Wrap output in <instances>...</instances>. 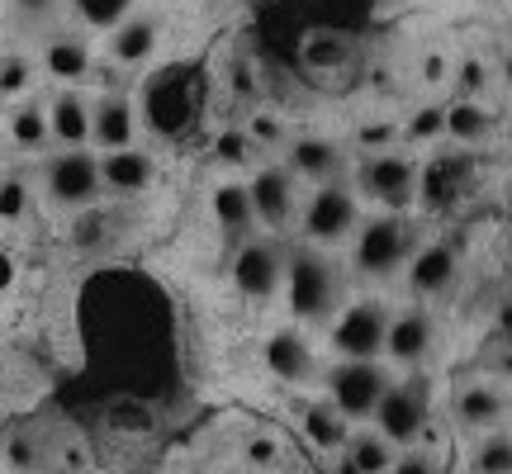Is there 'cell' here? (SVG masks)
Instances as JSON below:
<instances>
[{"instance_id": "6da1fadb", "label": "cell", "mask_w": 512, "mask_h": 474, "mask_svg": "<svg viewBox=\"0 0 512 474\" xmlns=\"http://www.w3.org/2000/svg\"><path fill=\"white\" fill-rule=\"evenodd\" d=\"M285 294L290 313L299 323H332L342 309V271L328 252L318 247H294L285 252Z\"/></svg>"}, {"instance_id": "7a4b0ae2", "label": "cell", "mask_w": 512, "mask_h": 474, "mask_svg": "<svg viewBox=\"0 0 512 474\" xmlns=\"http://www.w3.org/2000/svg\"><path fill=\"white\" fill-rule=\"evenodd\" d=\"M370 422H375V432H380L394 451L418 446V441L427 437V427H432V384L422 380V375L389 380V389L380 394Z\"/></svg>"}, {"instance_id": "3957f363", "label": "cell", "mask_w": 512, "mask_h": 474, "mask_svg": "<svg viewBox=\"0 0 512 474\" xmlns=\"http://www.w3.org/2000/svg\"><path fill=\"white\" fill-rule=\"evenodd\" d=\"M418 252V228L408 214H380L356 228V247H351V266L366 280H394L408 266V256Z\"/></svg>"}, {"instance_id": "277c9868", "label": "cell", "mask_w": 512, "mask_h": 474, "mask_svg": "<svg viewBox=\"0 0 512 474\" xmlns=\"http://www.w3.org/2000/svg\"><path fill=\"white\" fill-rule=\"evenodd\" d=\"M361 228V200L347 181H328L313 185V195L299 204V233H304V247H337L347 242L351 233Z\"/></svg>"}, {"instance_id": "5b68a950", "label": "cell", "mask_w": 512, "mask_h": 474, "mask_svg": "<svg viewBox=\"0 0 512 474\" xmlns=\"http://www.w3.org/2000/svg\"><path fill=\"white\" fill-rule=\"evenodd\" d=\"M43 195L57 209H91L100 190V157L86 147H62L43 162Z\"/></svg>"}, {"instance_id": "8992f818", "label": "cell", "mask_w": 512, "mask_h": 474, "mask_svg": "<svg viewBox=\"0 0 512 474\" xmlns=\"http://www.w3.org/2000/svg\"><path fill=\"white\" fill-rule=\"evenodd\" d=\"M361 190L384 214H408V204L418 200V162L399 147H380L361 162Z\"/></svg>"}, {"instance_id": "52a82bcc", "label": "cell", "mask_w": 512, "mask_h": 474, "mask_svg": "<svg viewBox=\"0 0 512 474\" xmlns=\"http://www.w3.org/2000/svg\"><path fill=\"white\" fill-rule=\"evenodd\" d=\"M323 384H328V403L356 427L375 413L380 394L389 389V370L380 361H337L323 375Z\"/></svg>"}, {"instance_id": "ba28073f", "label": "cell", "mask_w": 512, "mask_h": 474, "mask_svg": "<svg viewBox=\"0 0 512 474\" xmlns=\"http://www.w3.org/2000/svg\"><path fill=\"white\" fill-rule=\"evenodd\" d=\"M384 328H389V309L380 299H356L332 318V351L342 361H380L384 356Z\"/></svg>"}, {"instance_id": "9c48e42d", "label": "cell", "mask_w": 512, "mask_h": 474, "mask_svg": "<svg viewBox=\"0 0 512 474\" xmlns=\"http://www.w3.org/2000/svg\"><path fill=\"white\" fill-rule=\"evenodd\" d=\"M437 347V318L427 304H408V309L389 313V328H384V361L399 365V370H418Z\"/></svg>"}, {"instance_id": "30bf717a", "label": "cell", "mask_w": 512, "mask_h": 474, "mask_svg": "<svg viewBox=\"0 0 512 474\" xmlns=\"http://www.w3.org/2000/svg\"><path fill=\"white\" fill-rule=\"evenodd\" d=\"M233 285L247 299H275L285 290V252L271 237H247L233 256Z\"/></svg>"}, {"instance_id": "8fae6325", "label": "cell", "mask_w": 512, "mask_h": 474, "mask_svg": "<svg viewBox=\"0 0 512 474\" xmlns=\"http://www.w3.org/2000/svg\"><path fill=\"white\" fill-rule=\"evenodd\" d=\"M247 195H252L256 223H266V228H290L299 219V181L280 162L256 166L252 181H247Z\"/></svg>"}, {"instance_id": "7c38bea8", "label": "cell", "mask_w": 512, "mask_h": 474, "mask_svg": "<svg viewBox=\"0 0 512 474\" xmlns=\"http://www.w3.org/2000/svg\"><path fill=\"white\" fill-rule=\"evenodd\" d=\"M342 166H347L342 143H332L323 133H299V138L285 143V171L294 181H309V185L342 181Z\"/></svg>"}, {"instance_id": "4fadbf2b", "label": "cell", "mask_w": 512, "mask_h": 474, "mask_svg": "<svg viewBox=\"0 0 512 474\" xmlns=\"http://www.w3.org/2000/svg\"><path fill=\"white\" fill-rule=\"evenodd\" d=\"M408 294L413 299H432L437 304L441 294H451V285H456L460 275V256L451 242H422L418 252L408 256Z\"/></svg>"}, {"instance_id": "5bb4252c", "label": "cell", "mask_w": 512, "mask_h": 474, "mask_svg": "<svg viewBox=\"0 0 512 474\" xmlns=\"http://www.w3.org/2000/svg\"><path fill=\"white\" fill-rule=\"evenodd\" d=\"M451 413H456L460 427H470V432H498L503 422H508L512 403L508 394L489 380H465L456 389V399H451Z\"/></svg>"}, {"instance_id": "9a60e30c", "label": "cell", "mask_w": 512, "mask_h": 474, "mask_svg": "<svg viewBox=\"0 0 512 474\" xmlns=\"http://www.w3.org/2000/svg\"><path fill=\"white\" fill-rule=\"evenodd\" d=\"M261 361L271 370L275 380L285 384H304L318 375V356H313V342L299 328H275L261 347Z\"/></svg>"}, {"instance_id": "2e32d148", "label": "cell", "mask_w": 512, "mask_h": 474, "mask_svg": "<svg viewBox=\"0 0 512 474\" xmlns=\"http://www.w3.org/2000/svg\"><path fill=\"white\" fill-rule=\"evenodd\" d=\"M133 138H138V110L124 91H105L100 100H91V143L100 152L133 147Z\"/></svg>"}, {"instance_id": "e0dca14e", "label": "cell", "mask_w": 512, "mask_h": 474, "mask_svg": "<svg viewBox=\"0 0 512 474\" xmlns=\"http://www.w3.org/2000/svg\"><path fill=\"white\" fill-rule=\"evenodd\" d=\"M152 181H157V162L147 152H138V147H119V152L100 157V190L105 195L133 200V195L152 190Z\"/></svg>"}, {"instance_id": "ac0fdd59", "label": "cell", "mask_w": 512, "mask_h": 474, "mask_svg": "<svg viewBox=\"0 0 512 474\" xmlns=\"http://www.w3.org/2000/svg\"><path fill=\"white\" fill-rule=\"evenodd\" d=\"M48 138L62 147L91 143V100L76 91V86L53 95V105H48Z\"/></svg>"}, {"instance_id": "d6986e66", "label": "cell", "mask_w": 512, "mask_h": 474, "mask_svg": "<svg viewBox=\"0 0 512 474\" xmlns=\"http://www.w3.org/2000/svg\"><path fill=\"white\" fill-rule=\"evenodd\" d=\"M299 427H304V437H309L313 451H323V456H337L351 437V422L332 408L328 399H313L304 403V413H299Z\"/></svg>"}, {"instance_id": "ffe728a7", "label": "cell", "mask_w": 512, "mask_h": 474, "mask_svg": "<svg viewBox=\"0 0 512 474\" xmlns=\"http://www.w3.org/2000/svg\"><path fill=\"white\" fill-rule=\"evenodd\" d=\"M157 38H162V24H157L152 15H128L119 29H110V57L114 62H124V67L147 62L152 48H157Z\"/></svg>"}, {"instance_id": "44dd1931", "label": "cell", "mask_w": 512, "mask_h": 474, "mask_svg": "<svg viewBox=\"0 0 512 474\" xmlns=\"http://www.w3.org/2000/svg\"><path fill=\"white\" fill-rule=\"evenodd\" d=\"M43 67H48L57 81H67V86L86 81V76H91V48H86V38L57 34L53 43H48V53H43Z\"/></svg>"}, {"instance_id": "7402d4cb", "label": "cell", "mask_w": 512, "mask_h": 474, "mask_svg": "<svg viewBox=\"0 0 512 474\" xmlns=\"http://www.w3.org/2000/svg\"><path fill=\"white\" fill-rule=\"evenodd\" d=\"M342 456H347L361 474H389V465H394V456H399V451H394V446H389L375 427H351Z\"/></svg>"}, {"instance_id": "603a6c76", "label": "cell", "mask_w": 512, "mask_h": 474, "mask_svg": "<svg viewBox=\"0 0 512 474\" xmlns=\"http://www.w3.org/2000/svg\"><path fill=\"white\" fill-rule=\"evenodd\" d=\"M470 190V162L465 157H437L432 162V171H427V200L437 204V209H446L451 200H460Z\"/></svg>"}, {"instance_id": "cb8c5ba5", "label": "cell", "mask_w": 512, "mask_h": 474, "mask_svg": "<svg viewBox=\"0 0 512 474\" xmlns=\"http://www.w3.org/2000/svg\"><path fill=\"white\" fill-rule=\"evenodd\" d=\"M214 219H219V228H228V233H252L256 228V214H252V195H247V185L242 181H223L219 190H214Z\"/></svg>"}, {"instance_id": "d4e9b609", "label": "cell", "mask_w": 512, "mask_h": 474, "mask_svg": "<svg viewBox=\"0 0 512 474\" xmlns=\"http://www.w3.org/2000/svg\"><path fill=\"white\" fill-rule=\"evenodd\" d=\"M475 474H512V432H484L475 446V456H470Z\"/></svg>"}, {"instance_id": "484cf974", "label": "cell", "mask_w": 512, "mask_h": 474, "mask_svg": "<svg viewBox=\"0 0 512 474\" xmlns=\"http://www.w3.org/2000/svg\"><path fill=\"white\" fill-rule=\"evenodd\" d=\"M441 128H446L456 143H484V138H489V114L479 110L475 100H465V105H456V110L441 119Z\"/></svg>"}, {"instance_id": "4316f807", "label": "cell", "mask_w": 512, "mask_h": 474, "mask_svg": "<svg viewBox=\"0 0 512 474\" xmlns=\"http://www.w3.org/2000/svg\"><path fill=\"white\" fill-rule=\"evenodd\" d=\"M72 10L91 29H119L133 15V0H72Z\"/></svg>"}, {"instance_id": "83f0119b", "label": "cell", "mask_w": 512, "mask_h": 474, "mask_svg": "<svg viewBox=\"0 0 512 474\" xmlns=\"http://www.w3.org/2000/svg\"><path fill=\"white\" fill-rule=\"evenodd\" d=\"M10 138L19 147H43L48 143V110H38V105H19L10 114Z\"/></svg>"}, {"instance_id": "f1b7e54d", "label": "cell", "mask_w": 512, "mask_h": 474, "mask_svg": "<svg viewBox=\"0 0 512 474\" xmlns=\"http://www.w3.org/2000/svg\"><path fill=\"white\" fill-rule=\"evenodd\" d=\"M242 460L252 465V474H275L280 460H285V446H280L271 432H256V437L242 441Z\"/></svg>"}, {"instance_id": "f546056e", "label": "cell", "mask_w": 512, "mask_h": 474, "mask_svg": "<svg viewBox=\"0 0 512 474\" xmlns=\"http://www.w3.org/2000/svg\"><path fill=\"white\" fill-rule=\"evenodd\" d=\"M252 152H256V143L247 138V128H228L219 138V162H228V166L252 162Z\"/></svg>"}, {"instance_id": "4dcf8cb0", "label": "cell", "mask_w": 512, "mask_h": 474, "mask_svg": "<svg viewBox=\"0 0 512 474\" xmlns=\"http://www.w3.org/2000/svg\"><path fill=\"white\" fill-rule=\"evenodd\" d=\"M389 474H441V465L427 456L422 446H408V451H399V456H394Z\"/></svg>"}, {"instance_id": "1f68e13d", "label": "cell", "mask_w": 512, "mask_h": 474, "mask_svg": "<svg viewBox=\"0 0 512 474\" xmlns=\"http://www.w3.org/2000/svg\"><path fill=\"white\" fill-rule=\"evenodd\" d=\"M460 86H465L470 95L489 91V72H484V62H475V57H470V62H460Z\"/></svg>"}, {"instance_id": "d6a6232c", "label": "cell", "mask_w": 512, "mask_h": 474, "mask_svg": "<svg viewBox=\"0 0 512 474\" xmlns=\"http://www.w3.org/2000/svg\"><path fill=\"white\" fill-rule=\"evenodd\" d=\"M105 228H110L105 214H86V219L76 223V247H95V242L105 237Z\"/></svg>"}, {"instance_id": "836d02e7", "label": "cell", "mask_w": 512, "mask_h": 474, "mask_svg": "<svg viewBox=\"0 0 512 474\" xmlns=\"http://www.w3.org/2000/svg\"><path fill=\"white\" fill-rule=\"evenodd\" d=\"M19 209H24V185L5 181L0 185V214H19Z\"/></svg>"}, {"instance_id": "e575fe53", "label": "cell", "mask_w": 512, "mask_h": 474, "mask_svg": "<svg viewBox=\"0 0 512 474\" xmlns=\"http://www.w3.org/2000/svg\"><path fill=\"white\" fill-rule=\"evenodd\" d=\"M15 10L24 19H48L57 10V0H15Z\"/></svg>"}, {"instance_id": "d590c367", "label": "cell", "mask_w": 512, "mask_h": 474, "mask_svg": "<svg viewBox=\"0 0 512 474\" xmlns=\"http://www.w3.org/2000/svg\"><path fill=\"white\" fill-rule=\"evenodd\" d=\"M24 72H29L24 62H10V67H5V76H0V91H15V86H24Z\"/></svg>"}, {"instance_id": "8d00e7d4", "label": "cell", "mask_w": 512, "mask_h": 474, "mask_svg": "<svg viewBox=\"0 0 512 474\" xmlns=\"http://www.w3.org/2000/svg\"><path fill=\"white\" fill-rule=\"evenodd\" d=\"M332 474H361V470H356V465H351V460L337 451V456H332Z\"/></svg>"}, {"instance_id": "74e56055", "label": "cell", "mask_w": 512, "mask_h": 474, "mask_svg": "<svg viewBox=\"0 0 512 474\" xmlns=\"http://www.w3.org/2000/svg\"><path fill=\"white\" fill-rule=\"evenodd\" d=\"M508 76H512V57H508Z\"/></svg>"}]
</instances>
